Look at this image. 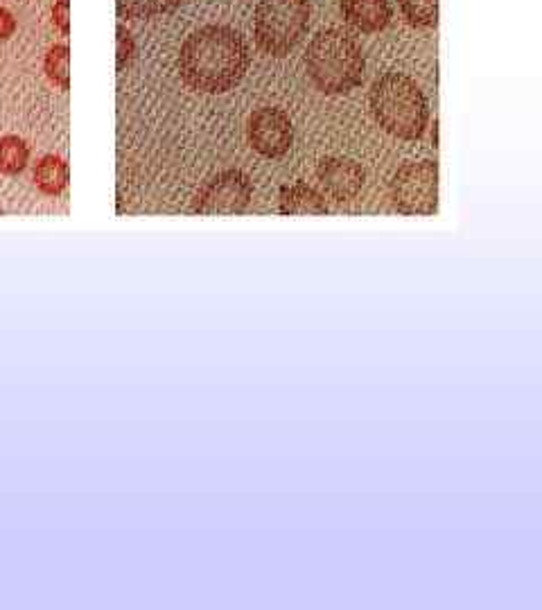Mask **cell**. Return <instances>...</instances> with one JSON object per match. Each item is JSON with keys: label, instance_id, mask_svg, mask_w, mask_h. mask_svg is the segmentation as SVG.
Here are the masks:
<instances>
[{"label": "cell", "instance_id": "cell-1", "mask_svg": "<svg viewBox=\"0 0 542 610\" xmlns=\"http://www.w3.org/2000/svg\"><path fill=\"white\" fill-rule=\"evenodd\" d=\"M251 64L247 39L229 25H206L183 41L179 73L199 93H226L238 86Z\"/></svg>", "mask_w": 542, "mask_h": 610}, {"label": "cell", "instance_id": "cell-2", "mask_svg": "<svg viewBox=\"0 0 542 610\" xmlns=\"http://www.w3.org/2000/svg\"><path fill=\"white\" fill-rule=\"evenodd\" d=\"M369 104L375 122L402 141L421 138L430 120L425 93L405 73L380 75L369 91Z\"/></svg>", "mask_w": 542, "mask_h": 610}, {"label": "cell", "instance_id": "cell-3", "mask_svg": "<svg viewBox=\"0 0 542 610\" xmlns=\"http://www.w3.org/2000/svg\"><path fill=\"white\" fill-rule=\"evenodd\" d=\"M305 68L326 95H346L362 84L366 61L360 43L344 30H323L310 41Z\"/></svg>", "mask_w": 542, "mask_h": 610}, {"label": "cell", "instance_id": "cell-4", "mask_svg": "<svg viewBox=\"0 0 542 610\" xmlns=\"http://www.w3.org/2000/svg\"><path fill=\"white\" fill-rule=\"evenodd\" d=\"M310 0H260L253 16V37L271 57H285L310 28Z\"/></svg>", "mask_w": 542, "mask_h": 610}, {"label": "cell", "instance_id": "cell-5", "mask_svg": "<svg viewBox=\"0 0 542 610\" xmlns=\"http://www.w3.org/2000/svg\"><path fill=\"white\" fill-rule=\"evenodd\" d=\"M391 202L402 215H434L439 208V163H405L391 179Z\"/></svg>", "mask_w": 542, "mask_h": 610}, {"label": "cell", "instance_id": "cell-6", "mask_svg": "<svg viewBox=\"0 0 542 610\" xmlns=\"http://www.w3.org/2000/svg\"><path fill=\"white\" fill-rule=\"evenodd\" d=\"M253 199V183L242 170H224L208 179L192 202L199 215H242Z\"/></svg>", "mask_w": 542, "mask_h": 610}, {"label": "cell", "instance_id": "cell-7", "mask_svg": "<svg viewBox=\"0 0 542 610\" xmlns=\"http://www.w3.org/2000/svg\"><path fill=\"white\" fill-rule=\"evenodd\" d=\"M249 143L258 154L267 159H278L292 150L294 127L283 109L262 107L249 116Z\"/></svg>", "mask_w": 542, "mask_h": 610}, {"label": "cell", "instance_id": "cell-8", "mask_svg": "<svg viewBox=\"0 0 542 610\" xmlns=\"http://www.w3.org/2000/svg\"><path fill=\"white\" fill-rule=\"evenodd\" d=\"M317 179L326 195L335 202H351L353 197L360 195L364 188L366 172L357 161L346 159V156H330L323 159L317 168Z\"/></svg>", "mask_w": 542, "mask_h": 610}, {"label": "cell", "instance_id": "cell-9", "mask_svg": "<svg viewBox=\"0 0 542 610\" xmlns=\"http://www.w3.org/2000/svg\"><path fill=\"white\" fill-rule=\"evenodd\" d=\"M342 16L353 30L373 34L391 23L393 7L389 0H342Z\"/></svg>", "mask_w": 542, "mask_h": 610}, {"label": "cell", "instance_id": "cell-10", "mask_svg": "<svg viewBox=\"0 0 542 610\" xmlns=\"http://www.w3.org/2000/svg\"><path fill=\"white\" fill-rule=\"evenodd\" d=\"M278 211L283 215H328V204L319 190L305 183L285 186L278 197Z\"/></svg>", "mask_w": 542, "mask_h": 610}, {"label": "cell", "instance_id": "cell-11", "mask_svg": "<svg viewBox=\"0 0 542 610\" xmlns=\"http://www.w3.org/2000/svg\"><path fill=\"white\" fill-rule=\"evenodd\" d=\"M68 179H71L68 163L55 154L43 156L37 163V168H34V183H37V188L43 195H59L61 190H66Z\"/></svg>", "mask_w": 542, "mask_h": 610}, {"label": "cell", "instance_id": "cell-12", "mask_svg": "<svg viewBox=\"0 0 542 610\" xmlns=\"http://www.w3.org/2000/svg\"><path fill=\"white\" fill-rule=\"evenodd\" d=\"M183 0H116L118 14L125 19L134 21H147L154 16L172 14Z\"/></svg>", "mask_w": 542, "mask_h": 610}, {"label": "cell", "instance_id": "cell-13", "mask_svg": "<svg viewBox=\"0 0 542 610\" xmlns=\"http://www.w3.org/2000/svg\"><path fill=\"white\" fill-rule=\"evenodd\" d=\"M30 161V147L19 136L0 138V172L3 174H19L25 170Z\"/></svg>", "mask_w": 542, "mask_h": 610}, {"label": "cell", "instance_id": "cell-14", "mask_svg": "<svg viewBox=\"0 0 542 610\" xmlns=\"http://www.w3.org/2000/svg\"><path fill=\"white\" fill-rule=\"evenodd\" d=\"M43 68H46V75L52 84L61 86L64 91L71 89V48L66 43H59V46H52L48 50Z\"/></svg>", "mask_w": 542, "mask_h": 610}, {"label": "cell", "instance_id": "cell-15", "mask_svg": "<svg viewBox=\"0 0 542 610\" xmlns=\"http://www.w3.org/2000/svg\"><path fill=\"white\" fill-rule=\"evenodd\" d=\"M400 12L414 28H436L439 0H398Z\"/></svg>", "mask_w": 542, "mask_h": 610}, {"label": "cell", "instance_id": "cell-16", "mask_svg": "<svg viewBox=\"0 0 542 610\" xmlns=\"http://www.w3.org/2000/svg\"><path fill=\"white\" fill-rule=\"evenodd\" d=\"M138 48L134 41V34H131L125 25H118L116 28V61H118V71H125V68L136 59Z\"/></svg>", "mask_w": 542, "mask_h": 610}, {"label": "cell", "instance_id": "cell-17", "mask_svg": "<svg viewBox=\"0 0 542 610\" xmlns=\"http://www.w3.org/2000/svg\"><path fill=\"white\" fill-rule=\"evenodd\" d=\"M52 23L66 34H71V0H57L52 7Z\"/></svg>", "mask_w": 542, "mask_h": 610}, {"label": "cell", "instance_id": "cell-18", "mask_svg": "<svg viewBox=\"0 0 542 610\" xmlns=\"http://www.w3.org/2000/svg\"><path fill=\"white\" fill-rule=\"evenodd\" d=\"M16 32V19L10 10L0 7V41H7Z\"/></svg>", "mask_w": 542, "mask_h": 610}, {"label": "cell", "instance_id": "cell-19", "mask_svg": "<svg viewBox=\"0 0 542 610\" xmlns=\"http://www.w3.org/2000/svg\"><path fill=\"white\" fill-rule=\"evenodd\" d=\"M0 215H3V208H0Z\"/></svg>", "mask_w": 542, "mask_h": 610}]
</instances>
